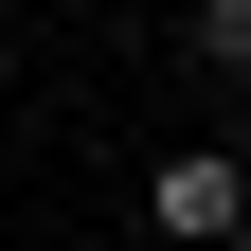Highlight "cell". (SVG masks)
<instances>
[{
	"label": "cell",
	"mask_w": 251,
	"mask_h": 251,
	"mask_svg": "<svg viewBox=\"0 0 251 251\" xmlns=\"http://www.w3.org/2000/svg\"><path fill=\"white\" fill-rule=\"evenodd\" d=\"M198 72H251V0H198Z\"/></svg>",
	"instance_id": "obj_2"
},
{
	"label": "cell",
	"mask_w": 251,
	"mask_h": 251,
	"mask_svg": "<svg viewBox=\"0 0 251 251\" xmlns=\"http://www.w3.org/2000/svg\"><path fill=\"white\" fill-rule=\"evenodd\" d=\"M233 251H251V233H233Z\"/></svg>",
	"instance_id": "obj_3"
},
{
	"label": "cell",
	"mask_w": 251,
	"mask_h": 251,
	"mask_svg": "<svg viewBox=\"0 0 251 251\" xmlns=\"http://www.w3.org/2000/svg\"><path fill=\"white\" fill-rule=\"evenodd\" d=\"M144 215H162L179 251H233V233H251V162H215V144H179V162L144 179Z\"/></svg>",
	"instance_id": "obj_1"
}]
</instances>
